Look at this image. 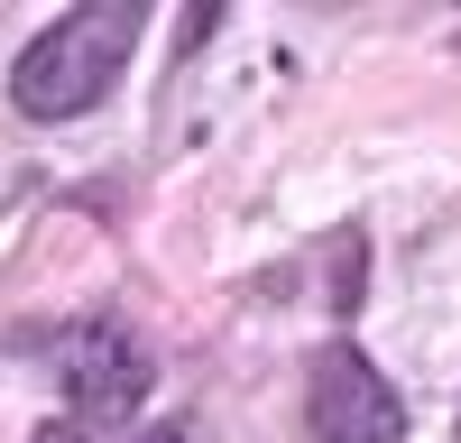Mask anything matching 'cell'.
<instances>
[{
	"mask_svg": "<svg viewBox=\"0 0 461 443\" xmlns=\"http://www.w3.org/2000/svg\"><path fill=\"white\" fill-rule=\"evenodd\" d=\"M139 28L148 19L130 10V0H111V10H65L56 28L28 37V56L10 74V102L28 111V121H74V111H93L111 84H121Z\"/></svg>",
	"mask_w": 461,
	"mask_h": 443,
	"instance_id": "obj_1",
	"label": "cell"
},
{
	"mask_svg": "<svg viewBox=\"0 0 461 443\" xmlns=\"http://www.w3.org/2000/svg\"><path fill=\"white\" fill-rule=\"evenodd\" d=\"M28 443H84V425H74V416H56V425H37Z\"/></svg>",
	"mask_w": 461,
	"mask_h": 443,
	"instance_id": "obj_4",
	"label": "cell"
},
{
	"mask_svg": "<svg viewBox=\"0 0 461 443\" xmlns=\"http://www.w3.org/2000/svg\"><path fill=\"white\" fill-rule=\"evenodd\" d=\"M304 416H314V443H397V434H406L397 388L378 379L351 342H332V351L314 360V397H304Z\"/></svg>",
	"mask_w": 461,
	"mask_h": 443,
	"instance_id": "obj_3",
	"label": "cell"
},
{
	"mask_svg": "<svg viewBox=\"0 0 461 443\" xmlns=\"http://www.w3.org/2000/svg\"><path fill=\"white\" fill-rule=\"evenodd\" d=\"M139 443H185V434H176V425H148V434H139Z\"/></svg>",
	"mask_w": 461,
	"mask_h": 443,
	"instance_id": "obj_5",
	"label": "cell"
},
{
	"mask_svg": "<svg viewBox=\"0 0 461 443\" xmlns=\"http://www.w3.org/2000/svg\"><path fill=\"white\" fill-rule=\"evenodd\" d=\"M148 388H158V360H148L139 332H121V323H84V332H74V351H65V397H74V425H84V434L139 416Z\"/></svg>",
	"mask_w": 461,
	"mask_h": 443,
	"instance_id": "obj_2",
	"label": "cell"
}]
</instances>
